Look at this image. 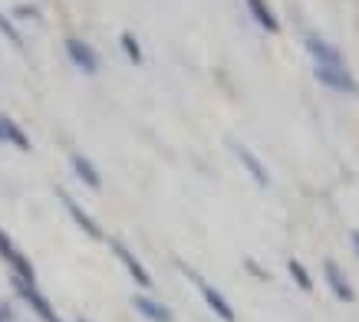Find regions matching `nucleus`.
I'll return each mask as SVG.
<instances>
[{"mask_svg": "<svg viewBox=\"0 0 359 322\" xmlns=\"http://www.w3.org/2000/svg\"><path fill=\"white\" fill-rule=\"evenodd\" d=\"M244 267H248L250 273H257V276H261V279H267V273H264V270L257 267V263H254V260H248V263H244Z\"/></svg>", "mask_w": 359, "mask_h": 322, "instance_id": "6ab92c4d", "label": "nucleus"}, {"mask_svg": "<svg viewBox=\"0 0 359 322\" xmlns=\"http://www.w3.org/2000/svg\"><path fill=\"white\" fill-rule=\"evenodd\" d=\"M60 201H63L66 214L73 217V224H76L79 230H83V234H86V237H93V240H102V227H99L96 220H93V217H89L86 211H83V207H79L76 201L69 197V194H66V191H60Z\"/></svg>", "mask_w": 359, "mask_h": 322, "instance_id": "0eeeda50", "label": "nucleus"}, {"mask_svg": "<svg viewBox=\"0 0 359 322\" xmlns=\"http://www.w3.org/2000/svg\"><path fill=\"white\" fill-rule=\"evenodd\" d=\"M17 17H27V20H36V17H40V10H36V7H17Z\"/></svg>", "mask_w": 359, "mask_h": 322, "instance_id": "a211bd4d", "label": "nucleus"}, {"mask_svg": "<svg viewBox=\"0 0 359 322\" xmlns=\"http://www.w3.org/2000/svg\"><path fill=\"white\" fill-rule=\"evenodd\" d=\"M0 322H4V309H0Z\"/></svg>", "mask_w": 359, "mask_h": 322, "instance_id": "412c9836", "label": "nucleus"}, {"mask_svg": "<svg viewBox=\"0 0 359 322\" xmlns=\"http://www.w3.org/2000/svg\"><path fill=\"white\" fill-rule=\"evenodd\" d=\"M69 164H73V174H76L86 188H93V191H99V188H102V174L96 172V164H93L86 155H73V158H69Z\"/></svg>", "mask_w": 359, "mask_h": 322, "instance_id": "9b49d317", "label": "nucleus"}, {"mask_svg": "<svg viewBox=\"0 0 359 322\" xmlns=\"http://www.w3.org/2000/svg\"><path fill=\"white\" fill-rule=\"evenodd\" d=\"M66 56H69V63L76 66L79 73H86V76L99 73V56H96V50H93L86 40H79V36H66Z\"/></svg>", "mask_w": 359, "mask_h": 322, "instance_id": "7ed1b4c3", "label": "nucleus"}, {"mask_svg": "<svg viewBox=\"0 0 359 322\" xmlns=\"http://www.w3.org/2000/svg\"><path fill=\"white\" fill-rule=\"evenodd\" d=\"M182 273H185L188 279H195L198 283V290H201V296H205V302H208V309L215 312L218 319H224V322H234V309H231V302L224 300V293H218L211 283H205V279L198 276L195 270H188V267H182Z\"/></svg>", "mask_w": 359, "mask_h": 322, "instance_id": "f03ea898", "label": "nucleus"}, {"mask_svg": "<svg viewBox=\"0 0 359 322\" xmlns=\"http://www.w3.org/2000/svg\"><path fill=\"white\" fill-rule=\"evenodd\" d=\"M306 56H313V66H343V56H339L337 46H330L327 40H320L316 33H310L304 40Z\"/></svg>", "mask_w": 359, "mask_h": 322, "instance_id": "423d86ee", "label": "nucleus"}, {"mask_svg": "<svg viewBox=\"0 0 359 322\" xmlns=\"http://www.w3.org/2000/svg\"><path fill=\"white\" fill-rule=\"evenodd\" d=\"M313 76L337 92H356V79L349 76L346 66H313Z\"/></svg>", "mask_w": 359, "mask_h": 322, "instance_id": "39448f33", "label": "nucleus"}, {"mask_svg": "<svg viewBox=\"0 0 359 322\" xmlns=\"http://www.w3.org/2000/svg\"><path fill=\"white\" fill-rule=\"evenodd\" d=\"M248 4V10H250V17L261 23L267 33H277V17H273V10L267 7V0H244Z\"/></svg>", "mask_w": 359, "mask_h": 322, "instance_id": "ddd939ff", "label": "nucleus"}, {"mask_svg": "<svg viewBox=\"0 0 359 322\" xmlns=\"http://www.w3.org/2000/svg\"><path fill=\"white\" fill-rule=\"evenodd\" d=\"M109 247H112V253H116V257L122 260V267L129 270V276L135 279V283H139L142 290H152V276H149V270L142 267V260L135 257V253H132V250L126 247L122 240H109Z\"/></svg>", "mask_w": 359, "mask_h": 322, "instance_id": "20e7f679", "label": "nucleus"}, {"mask_svg": "<svg viewBox=\"0 0 359 322\" xmlns=\"http://www.w3.org/2000/svg\"><path fill=\"white\" fill-rule=\"evenodd\" d=\"M287 270H290V276H294V283L300 286V290L313 293V279H310V273L304 270V263H300V260H290V263H287Z\"/></svg>", "mask_w": 359, "mask_h": 322, "instance_id": "4468645a", "label": "nucleus"}, {"mask_svg": "<svg viewBox=\"0 0 359 322\" xmlns=\"http://www.w3.org/2000/svg\"><path fill=\"white\" fill-rule=\"evenodd\" d=\"M0 257L7 260V263H11L13 257H17V247H13V240L7 234H4V230H0Z\"/></svg>", "mask_w": 359, "mask_h": 322, "instance_id": "f3484780", "label": "nucleus"}, {"mask_svg": "<svg viewBox=\"0 0 359 322\" xmlns=\"http://www.w3.org/2000/svg\"><path fill=\"white\" fill-rule=\"evenodd\" d=\"M132 306H135V309H139L149 322H175L172 319V309H168V306H162L158 300H152V296H142V293H139V296H132Z\"/></svg>", "mask_w": 359, "mask_h": 322, "instance_id": "1a4fd4ad", "label": "nucleus"}, {"mask_svg": "<svg viewBox=\"0 0 359 322\" xmlns=\"http://www.w3.org/2000/svg\"><path fill=\"white\" fill-rule=\"evenodd\" d=\"M0 129H4V141H7V145H13V148H20V151H30L27 132H23L11 115H4V112H0Z\"/></svg>", "mask_w": 359, "mask_h": 322, "instance_id": "f8f14e48", "label": "nucleus"}, {"mask_svg": "<svg viewBox=\"0 0 359 322\" xmlns=\"http://www.w3.org/2000/svg\"><path fill=\"white\" fill-rule=\"evenodd\" d=\"M353 250H356V257H359V230L353 234Z\"/></svg>", "mask_w": 359, "mask_h": 322, "instance_id": "aec40b11", "label": "nucleus"}, {"mask_svg": "<svg viewBox=\"0 0 359 322\" xmlns=\"http://www.w3.org/2000/svg\"><path fill=\"white\" fill-rule=\"evenodd\" d=\"M323 276H327L330 290L337 293V296H339L343 302H353V300H356V290H353V283H349L346 273H343V270H339L337 263H333V260H330L327 267H323Z\"/></svg>", "mask_w": 359, "mask_h": 322, "instance_id": "6e6552de", "label": "nucleus"}, {"mask_svg": "<svg viewBox=\"0 0 359 322\" xmlns=\"http://www.w3.org/2000/svg\"><path fill=\"white\" fill-rule=\"evenodd\" d=\"M234 155H238V161L244 164V172H248L254 181L261 184V188H267V184H271V174H267V168L261 164V158H257L254 151H248L244 145H234Z\"/></svg>", "mask_w": 359, "mask_h": 322, "instance_id": "9d476101", "label": "nucleus"}, {"mask_svg": "<svg viewBox=\"0 0 359 322\" xmlns=\"http://www.w3.org/2000/svg\"><path fill=\"white\" fill-rule=\"evenodd\" d=\"M0 33H4V36H7V40H11V43L17 46V50H20V46H23V36H20V33H17V27H13V20H11V17H4V13H0Z\"/></svg>", "mask_w": 359, "mask_h": 322, "instance_id": "dca6fc26", "label": "nucleus"}, {"mask_svg": "<svg viewBox=\"0 0 359 322\" xmlns=\"http://www.w3.org/2000/svg\"><path fill=\"white\" fill-rule=\"evenodd\" d=\"M13 290L20 293V300L30 306L36 316L43 322H60L56 319V312H53V306H50V300H46L43 293L36 290V283H30V279H20V276H13Z\"/></svg>", "mask_w": 359, "mask_h": 322, "instance_id": "f257e3e1", "label": "nucleus"}, {"mask_svg": "<svg viewBox=\"0 0 359 322\" xmlns=\"http://www.w3.org/2000/svg\"><path fill=\"white\" fill-rule=\"evenodd\" d=\"M119 43H122V50H126V56H129L132 63L139 66V63H142V46H139V40H135L132 33H122Z\"/></svg>", "mask_w": 359, "mask_h": 322, "instance_id": "2eb2a0df", "label": "nucleus"}, {"mask_svg": "<svg viewBox=\"0 0 359 322\" xmlns=\"http://www.w3.org/2000/svg\"><path fill=\"white\" fill-rule=\"evenodd\" d=\"M79 322H86V319H79Z\"/></svg>", "mask_w": 359, "mask_h": 322, "instance_id": "4be33fe9", "label": "nucleus"}]
</instances>
